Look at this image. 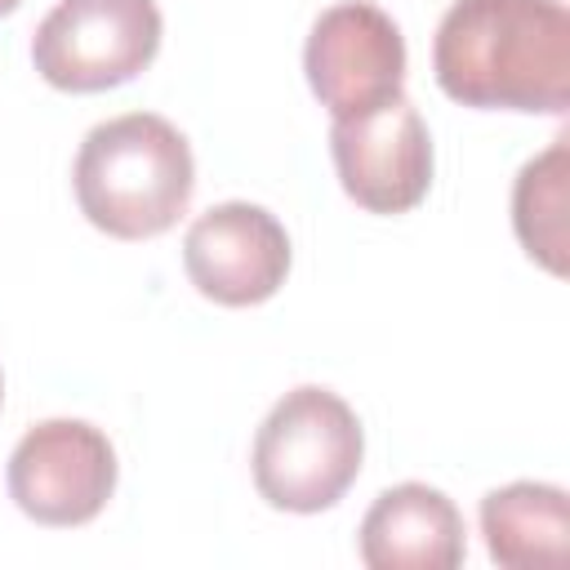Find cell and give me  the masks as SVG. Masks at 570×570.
I'll use <instances>...</instances> for the list:
<instances>
[{"label": "cell", "instance_id": "4", "mask_svg": "<svg viewBox=\"0 0 570 570\" xmlns=\"http://www.w3.org/2000/svg\"><path fill=\"white\" fill-rule=\"evenodd\" d=\"M156 0H58L31 40L36 71L67 94H98L134 80L160 49Z\"/></svg>", "mask_w": 570, "mask_h": 570}, {"label": "cell", "instance_id": "13", "mask_svg": "<svg viewBox=\"0 0 570 570\" xmlns=\"http://www.w3.org/2000/svg\"><path fill=\"white\" fill-rule=\"evenodd\" d=\"M0 396H4V383H0Z\"/></svg>", "mask_w": 570, "mask_h": 570}, {"label": "cell", "instance_id": "1", "mask_svg": "<svg viewBox=\"0 0 570 570\" xmlns=\"http://www.w3.org/2000/svg\"><path fill=\"white\" fill-rule=\"evenodd\" d=\"M445 98L481 111L570 107V13L561 0H454L432 40Z\"/></svg>", "mask_w": 570, "mask_h": 570}, {"label": "cell", "instance_id": "6", "mask_svg": "<svg viewBox=\"0 0 570 570\" xmlns=\"http://www.w3.org/2000/svg\"><path fill=\"white\" fill-rule=\"evenodd\" d=\"M116 490V450L85 419H45L9 454V494L40 525H85Z\"/></svg>", "mask_w": 570, "mask_h": 570}, {"label": "cell", "instance_id": "10", "mask_svg": "<svg viewBox=\"0 0 570 570\" xmlns=\"http://www.w3.org/2000/svg\"><path fill=\"white\" fill-rule=\"evenodd\" d=\"M481 534L503 570H552L570 557V499L548 481H512L481 499Z\"/></svg>", "mask_w": 570, "mask_h": 570}, {"label": "cell", "instance_id": "2", "mask_svg": "<svg viewBox=\"0 0 570 570\" xmlns=\"http://www.w3.org/2000/svg\"><path fill=\"white\" fill-rule=\"evenodd\" d=\"M80 214L116 236L147 240L178 223L191 200L196 165L187 138L156 111H129L85 134L76 169Z\"/></svg>", "mask_w": 570, "mask_h": 570}, {"label": "cell", "instance_id": "3", "mask_svg": "<svg viewBox=\"0 0 570 570\" xmlns=\"http://www.w3.org/2000/svg\"><path fill=\"white\" fill-rule=\"evenodd\" d=\"M365 436L352 405L316 383L285 392L254 436V485L281 512L334 508L361 472Z\"/></svg>", "mask_w": 570, "mask_h": 570}, {"label": "cell", "instance_id": "5", "mask_svg": "<svg viewBox=\"0 0 570 570\" xmlns=\"http://www.w3.org/2000/svg\"><path fill=\"white\" fill-rule=\"evenodd\" d=\"M303 71L312 94L334 120L365 116L405 85V36L401 27L370 0L330 4L307 36Z\"/></svg>", "mask_w": 570, "mask_h": 570}, {"label": "cell", "instance_id": "11", "mask_svg": "<svg viewBox=\"0 0 570 570\" xmlns=\"http://www.w3.org/2000/svg\"><path fill=\"white\" fill-rule=\"evenodd\" d=\"M512 227L539 267L566 276V138L521 165L512 183Z\"/></svg>", "mask_w": 570, "mask_h": 570}, {"label": "cell", "instance_id": "9", "mask_svg": "<svg viewBox=\"0 0 570 570\" xmlns=\"http://www.w3.org/2000/svg\"><path fill=\"white\" fill-rule=\"evenodd\" d=\"M463 552V512L423 481L383 490L361 521V561L370 570H454Z\"/></svg>", "mask_w": 570, "mask_h": 570}, {"label": "cell", "instance_id": "12", "mask_svg": "<svg viewBox=\"0 0 570 570\" xmlns=\"http://www.w3.org/2000/svg\"><path fill=\"white\" fill-rule=\"evenodd\" d=\"M18 4H22V0H0V18H4V13H13Z\"/></svg>", "mask_w": 570, "mask_h": 570}, {"label": "cell", "instance_id": "8", "mask_svg": "<svg viewBox=\"0 0 570 570\" xmlns=\"http://www.w3.org/2000/svg\"><path fill=\"white\" fill-rule=\"evenodd\" d=\"M183 267L191 285L223 307L267 303L289 276V236L276 214L249 200L205 209L183 236Z\"/></svg>", "mask_w": 570, "mask_h": 570}, {"label": "cell", "instance_id": "7", "mask_svg": "<svg viewBox=\"0 0 570 570\" xmlns=\"http://www.w3.org/2000/svg\"><path fill=\"white\" fill-rule=\"evenodd\" d=\"M330 156L343 191L370 214H405L432 187V134L405 94L365 116L334 120Z\"/></svg>", "mask_w": 570, "mask_h": 570}]
</instances>
